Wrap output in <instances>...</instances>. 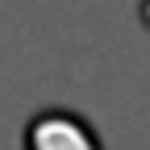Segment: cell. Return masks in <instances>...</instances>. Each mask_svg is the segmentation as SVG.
<instances>
[{
	"mask_svg": "<svg viewBox=\"0 0 150 150\" xmlns=\"http://www.w3.org/2000/svg\"><path fill=\"white\" fill-rule=\"evenodd\" d=\"M29 150H100L96 138H92V129L71 117V112H38V117L29 121V134H25Z\"/></svg>",
	"mask_w": 150,
	"mask_h": 150,
	"instance_id": "1",
	"label": "cell"
}]
</instances>
